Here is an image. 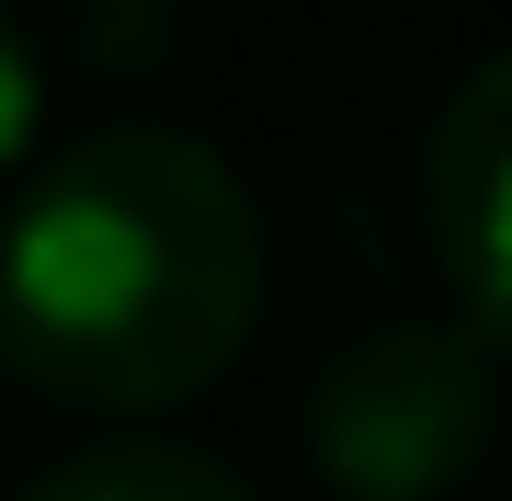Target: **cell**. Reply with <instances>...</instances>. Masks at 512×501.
Instances as JSON below:
<instances>
[{"instance_id":"obj_1","label":"cell","mask_w":512,"mask_h":501,"mask_svg":"<svg viewBox=\"0 0 512 501\" xmlns=\"http://www.w3.org/2000/svg\"><path fill=\"white\" fill-rule=\"evenodd\" d=\"M262 217L183 126H92L0 217V353L69 410H171L239 365Z\"/></svg>"},{"instance_id":"obj_2","label":"cell","mask_w":512,"mask_h":501,"mask_svg":"<svg viewBox=\"0 0 512 501\" xmlns=\"http://www.w3.org/2000/svg\"><path fill=\"white\" fill-rule=\"evenodd\" d=\"M501 445V353L467 319H376L308 376V456L342 501H444Z\"/></svg>"},{"instance_id":"obj_3","label":"cell","mask_w":512,"mask_h":501,"mask_svg":"<svg viewBox=\"0 0 512 501\" xmlns=\"http://www.w3.org/2000/svg\"><path fill=\"white\" fill-rule=\"evenodd\" d=\"M421 217H433V262L456 285L467 331L512 365V46L490 69H467L456 103L433 114Z\"/></svg>"},{"instance_id":"obj_4","label":"cell","mask_w":512,"mask_h":501,"mask_svg":"<svg viewBox=\"0 0 512 501\" xmlns=\"http://www.w3.org/2000/svg\"><path fill=\"white\" fill-rule=\"evenodd\" d=\"M23 501H251V479H239V467H217L205 445L126 433V445H80V456H57Z\"/></svg>"},{"instance_id":"obj_5","label":"cell","mask_w":512,"mask_h":501,"mask_svg":"<svg viewBox=\"0 0 512 501\" xmlns=\"http://www.w3.org/2000/svg\"><path fill=\"white\" fill-rule=\"evenodd\" d=\"M35 126H46V69H35V46L0 23V171L35 149Z\"/></svg>"}]
</instances>
